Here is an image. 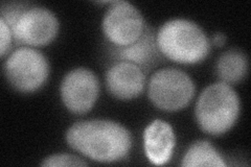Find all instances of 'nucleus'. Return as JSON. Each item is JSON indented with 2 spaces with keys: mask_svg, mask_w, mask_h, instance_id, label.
I'll use <instances>...</instances> for the list:
<instances>
[{
  "mask_svg": "<svg viewBox=\"0 0 251 167\" xmlns=\"http://www.w3.org/2000/svg\"><path fill=\"white\" fill-rule=\"evenodd\" d=\"M65 139L73 149L100 163L123 160L132 146L129 130L106 119L75 122L66 132Z\"/></svg>",
  "mask_w": 251,
  "mask_h": 167,
  "instance_id": "1",
  "label": "nucleus"
},
{
  "mask_svg": "<svg viewBox=\"0 0 251 167\" xmlns=\"http://www.w3.org/2000/svg\"><path fill=\"white\" fill-rule=\"evenodd\" d=\"M160 53L179 64H196L210 51L208 37L197 23L187 19H172L163 23L156 34Z\"/></svg>",
  "mask_w": 251,
  "mask_h": 167,
  "instance_id": "2",
  "label": "nucleus"
},
{
  "mask_svg": "<svg viewBox=\"0 0 251 167\" xmlns=\"http://www.w3.org/2000/svg\"><path fill=\"white\" fill-rule=\"evenodd\" d=\"M241 110L239 95L230 85L219 82L207 86L196 103L195 116L200 129L213 136L228 132Z\"/></svg>",
  "mask_w": 251,
  "mask_h": 167,
  "instance_id": "3",
  "label": "nucleus"
},
{
  "mask_svg": "<svg viewBox=\"0 0 251 167\" xmlns=\"http://www.w3.org/2000/svg\"><path fill=\"white\" fill-rule=\"evenodd\" d=\"M196 86L184 71L177 68L157 70L148 84V95L153 105L166 112H177L188 106Z\"/></svg>",
  "mask_w": 251,
  "mask_h": 167,
  "instance_id": "4",
  "label": "nucleus"
},
{
  "mask_svg": "<svg viewBox=\"0 0 251 167\" xmlns=\"http://www.w3.org/2000/svg\"><path fill=\"white\" fill-rule=\"evenodd\" d=\"M3 71L7 82L15 90L31 93L46 83L50 75V63L39 50L20 47L6 59Z\"/></svg>",
  "mask_w": 251,
  "mask_h": 167,
  "instance_id": "5",
  "label": "nucleus"
},
{
  "mask_svg": "<svg viewBox=\"0 0 251 167\" xmlns=\"http://www.w3.org/2000/svg\"><path fill=\"white\" fill-rule=\"evenodd\" d=\"M103 31L113 46L135 43L147 27L143 14L129 1H112L103 18Z\"/></svg>",
  "mask_w": 251,
  "mask_h": 167,
  "instance_id": "6",
  "label": "nucleus"
},
{
  "mask_svg": "<svg viewBox=\"0 0 251 167\" xmlns=\"http://www.w3.org/2000/svg\"><path fill=\"white\" fill-rule=\"evenodd\" d=\"M18 44L45 46L53 41L59 33V20L50 10L43 6H30L22 12L9 26Z\"/></svg>",
  "mask_w": 251,
  "mask_h": 167,
  "instance_id": "7",
  "label": "nucleus"
},
{
  "mask_svg": "<svg viewBox=\"0 0 251 167\" xmlns=\"http://www.w3.org/2000/svg\"><path fill=\"white\" fill-rule=\"evenodd\" d=\"M61 98L65 108L74 114H85L94 107L100 94V82L88 68L73 69L61 83Z\"/></svg>",
  "mask_w": 251,
  "mask_h": 167,
  "instance_id": "8",
  "label": "nucleus"
},
{
  "mask_svg": "<svg viewBox=\"0 0 251 167\" xmlns=\"http://www.w3.org/2000/svg\"><path fill=\"white\" fill-rule=\"evenodd\" d=\"M106 87L117 99L138 97L146 87V74L139 66L130 62H116L106 72Z\"/></svg>",
  "mask_w": 251,
  "mask_h": 167,
  "instance_id": "9",
  "label": "nucleus"
},
{
  "mask_svg": "<svg viewBox=\"0 0 251 167\" xmlns=\"http://www.w3.org/2000/svg\"><path fill=\"white\" fill-rule=\"evenodd\" d=\"M110 54L117 62H130L146 71L150 70L162 55L157 47L156 34L148 25L135 43L125 47L112 45Z\"/></svg>",
  "mask_w": 251,
  "mask_h": 167,
  "instance_id": "10",
  "label": "nucleus"
},
{
  "mask_svg": "<svg viewBox=\"0 0 251 167\" xmlns=\"http://www.w3.org/2000/svg\"><path fill=\"white\" fill-rule=\"evenodd\" d=\"M176 145V136L172 125L156 119L144 132L145 153L154 165H164L170 161Z\"/></svg>",
  "mask_w": 251,
  "mask_h": 167,
  "instance_id": "11",
  "label": "nucleus"
},
{
  "mask_svg": "<svg viewBox=\"0 0 251 167\" xmlns=\"http://www.w3.org/2000/svg\"><path fill=\"white\" fill-rule=\"evenodd\" d=\"M217 76L222 83L234 85L242 82L248 73V59L240 49H229L219 58L216 65Z\"/></svg>",
  "mask_w": 251,
  "mask_h": 167,
  "instance_id": "12",
  "label": "nucleus"
},
{
  "mask_svg": "<svg viewBox=\"0 0 251 167\" xmlns=\"http://www.w3.org/2000/svg\"><path fill=\"white\" fill-rule=\"evenodd\" d=\"M182 166H216L224 167L226 163L223 158L218 153L215 146L207 140H199L188 147L182 162Z\"/></svg>",
  "mask_w": 251,
  "mask_h": 167,
  "instance_id": "13",
  "label": "nucleus"
},
{
  "mask_svg": "<svg viewBox=\"0 0 251 167\" xmlns=\"http://www.w3.org/2000/svg\"><path fill=\"white\" fill-rule=\"evenodd\" d=\"M41 166L53 167V166H87L83 159L69 154H57L44 159Z\"/></svg>",
  "mask_w": 251,
  "mask_h": 167,
  "instance_id": "14",
  "label": "nucleus"
},
{
  "mask_svg": "<svg viewBox=\"0 0 251 167\" xmlns=\"http://www.w3.org/2000/svg\"><path fill=\"white\" fill-rule=\"evenodd\" d=\"M0 36H1V48H0V54H1V57L3 58L4 55L9 52L11 48L12 39L14 38L11 28L2 18H0Z\"/></svg>",
  "mask_w": 251,
  "mask_h": 167,
  "instance_id": "15",
  "label": "nucleus"
},
{
  "mask_svg": "<svg viewBox=\"0 0 251 167\" xmlns=\"http://www.w3.org/2000/svg\"><path fill=\"white\" fill-rule=\"evenodd\" d=\"M226 36L222 33H217L213 36V39H211V41L216 45V46H223L226 42Z\"/></svg>",
  "mask_w": 251,
  "mask_h": 167,
  "instance_id": "16",
  "label": "nucleus"
}]
</instances>
